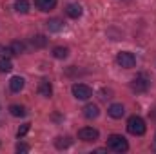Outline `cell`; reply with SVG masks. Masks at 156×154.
<instances>
[{
	"instance_id": "22",
	"label": "cell",
	"mask_w": 156,
	"mask_h": 154,
	"mask_svg": "<svg viewBox=\"0 0 156 154\" xmlns=\"http://www.w3.org/2000/svg\"><path fill=\"white\" fill-rule=\"evenodd\" d=\"M16 152H29V145H26V143H18V145H16Z\"/></svg>"
},
{
	"instance_id": "20",
	"label": "cell",
	"mask_w": 156,
	"mask_h": 154,
	"mask_svg": "<svg viewBox=\"0 0 156 154\" xmlns=\"http://www.w3.org/2000/svg\"><path fill=\"white\" fill-rule=\"evenodd\" d=\"M45 44H47V38H45L44 35H37V37L33 38V45H35V47H44Z\"/></svg>"
},
{
	"instance_id": "15",
	"label": "cell",
	"mask_w": 156,
	"mask_h": 154,
	"mask_svg": "<svg viewBox=\"0 0 156 154\" xmlns=\"http://www.w3.org/2000/svg\"><path fill=\"white\" fill-rule=\"evenodd\" d=\"M15 11L26 15V13L29 11V2H27V0H16V2H15Z\"/></svg>"
},
{
	"instance_id": "2",
	"label": "cell",
	"mask_w": 156,
	"mask_h": 154,
	"mask_svg": "<svg viewBox=\"0 0 156 154\" xmlns=\"http://www.w3.org/2000/svg\"><path fill=\"white\" fill-rule=\"evenodd\" d=\"M107 147L111 151H115V152H125L129 149V143L122 134H111L107 138Z\"/></svg>"
},
{
	"instance_id": "1",
	"label": "cell",
	"mask_w": 156,
	"mask_h": 154,
	"mask_svg": "<svg viewBox=\"0 0 156 154\" xmlns=\"http://www.w3.org/2000/svg\"><path fill=\"white\" fill-rule=\"evenodd\" d=\"M127 131H129L133 136H144L145 131H147L144 118H140V116H136V114L131 116V118L127 120Z\"/></svg>"
},
{
	"instance_id": "7",
	"label": "cell",
	"mask_w": 156,
	"mask_h": 154,
	"mask_svg": "<svg viewBox=\"0 0 156 154\" xmlns=\"http://www.w3.org/2000/svg\"><path fill=\"white\" fill-rule=\"evenodd\" d=\"M38 93L44 96V98H51V94H53V85H51L49 80H40Z\"/></svg>"
},
{
	"instance_id": "17",
	"label": "cell",
	"mask_w": 156,
	"mask_h": 154,
	"mask_svg": "<svg viewBox=\"0 0 156 154\" xmlns=\"http://www.w3.org/2000/svg\"><path fill=\"white\" fill-rule=\"evenodd\" d=\"M69 145H71V140H69V138L58 136V138L55 140V147H56V149H67Z\"/></svg>"
},
{
	"instance_id": "10",
	"label": "cell",
	"mask_w": 156,
	"mask_h": 154,
	"mask_svg": "<svg viewBox=\"0 0 156 154\" xmlns=\"http://www.w3.org/2000/svg\"><path fill=\"white\" fill-rule=\"evenodd\" d=\"M24 83H26V80L22 76H13L9 80V89H11L13 93H20V91L24 89Z\"/></svg>"
},
{
	"instance_id": "4",
	"label": "cell",
	"mask_w": 156,
	"mask_h": 154,
	"mask_svg": "<svg viewBox=\"0 0 156 154\" xmlns=\"http://www.w3.org/2000/svg\"><path fill=\"white\" fill-rule=\"evenodd\" d=\"M116 62H118L120 67L131 69V67L136 65V56H134L133 53H129V51H120V53L116 54Z\"/></svg>"
},
{
	"instance_id": "12",
	"label": "cell",
	"mask_w": 156,
	"mask_h": 154,
	"mask_svg": "<svg viewBox=\"0 0 156 154\" xmlns=\"http://www.w3.org/2000/svg\"><path fill=\"white\" fill-rule=\"evenodd\" d=\"M66 13H67V16H71V18H80V16H82V5H78V4H69V5L66 7Z\"/></svg>"
},
{
	"instance_id": "9",
	"label": "cell",
	"mask_w": 156,
	"mask_h": 154,
	"mask_svg": "<svg viewBox=\"0 0 156 154\" xmlns=\"http://www.w3.org/2000/svg\"><path fill=\"white\" fill-rule=\"evenodd\" d=\"M107 113L111 118H115V120H120L122 116L125 114V109H123V105L122 103H113L109 109H107Z\"/></svg>"
},
{
	"instance_id": "16",
	"label": "cell",
	"mask_w": 156,
	"mask_h": 154,
	"mask_svg": "<svg viewBox=\"0 0 156 154\" xmlns=\"http://www.w3.org/2000/svg\"><path fill=\"white\" fill-rule=\"evenodd\" d=\"M9 49H11V53H13V54H20V53H24V51H26V45H24V42L15 40V42H11Z\"/></svg>"
},
{
	"instance_id": "19",
	"label": "cell",
	"mask_w": 156,
	"mask_h": 154,
	"mask_svg": "<svg viewBox=\"0 0 156 154\" xmlns=\"http://www.w3.org/2000/svg\"><path fill=\"white\" fill-rule=\"evenodd\" d=\"M11 69H13V64L7 58H2L0 60V73H9Z\"/></svg>"
},
{
	"instance_id": "13",
	"label": "cell",
	"mask_w": 156,
	"mask_h": 154,
	"mask_svg": "<svg viewBox=\"0 0 156 154\" xmlns=\"http://www.w3.org/2000/svg\"><path fill=\"white\" fill-rule=\"evenodd\" d=\"M47 29L53 31V33H58V31L64 29V22L60 18H51V20H47Z\"/></svg>"
},
{
	"instance_id": "8",
	"label": "cell",
	"mask_w": 156,
	"mask_h": 154,
	"mask_svg": "<svg viewBox=\"0 0 156 154\" xmlns=\"http://www.w3.org/2000/svg\"><path fill=\"white\" fill-rule=\"evenodd\" d=\"M98 114H100L98 105H94V103H87V105L83 107V116H85L87 120H94V118H98Z\"/></svg>"
},
{
	"instance_id": "14",
	"label": "cell",
	"mask_w": 156,
	"mask_h": 154,
	"mask_svg": "<svg viewBox=\"0 0 156 154\" xmlns=\"http://www.w3.org/2000/svg\"><path fill=\"white\" fill-rule=\"evenodd\" d=\"M67 54H69V49H67V47L58 45V47H55V49H53V56H55V58H58V60L67 58Z\"/></svg>"
},
{
	"instance_id": "3",
	"label": "cell",
	"mask_w": 156,
	"mask_h": 154,
	"mask_svg": "<svg viewBox=\"0 0 156 154\" xmlns=\"http://www.w3.org/2000/svg\"><path fill=\"white\" fill-rule=\"evenodd\" d=\"M149 83H151L149 76H147L145 73H140V75H136V76L133 78L131 87H133L134 93H145V91L149 89Z\"/></svg>"
},
{
	"instance_id": "21",
	"label": "cell",
	"mask_w": 156,
	"mask_h": 154,
	"mask_svg": "<svg viewBox=\"0 0 156 154\" xmlns=\"http://www.w3.org/2000/svg\"><path fill=\"white\" fill-rule=\"evenodd\" d=\"M29 129H31V123H24V125H22V127L18 129L16 136H18V138H24V136H26V134L29 132Z\"/></svg>"
},
{
	"instance_id": "18",
	"label": "cell",
	"mask_w": 156,
	"mask_h": 154,
	"mask_svg": "<svg viewBox=\"0 0 156 154\" xmlns=\"http://www.w3.org/2000/svg\"><path fill=\"white\" fill-rule=\"evenodd\" d=\"M9 113L15 116V118H22V116H26V109L22 105H11L9 107Z\"/></svg>"
},
{
	"instance_id": "11",
	"label": "cell",
	"mask_w": 156,
	"mask_h": 154,
	"mask_svg": "<svg viewBox=\"0 0 156 154\" xmlns=\"http://www.w3.org/2000/svg\"><path fill=\"white\" fill-rule=\"evenodd\" d=\"M35 5L40 11H51L56 5V0H35Z\"/></svg>"
},
{
	"instance_id": "5",
	"label": "cell",
	"mask_w": 156,
	"mask_h": 154,
	"mask_svg": "<svg viewBox=\"0 0 156 154\" xmlns=\"http://www.w3.org/2000/svg\"><path fill=\"white\" fill-rule=\"evenodd\" d=\"M71 91H73V96H75L76 100H89V98L93 96L91 87L85 85V83H75V85L71 87Z\"/></svg>"
},
{
	"instance_id": "6",
	"label": "cell",
	"mask_w": 156,
	"mask_h": 154,
	"mask_svg": "<svg viewBox=\"0 0 156 154\" xmlns=\"http://www.w3.org/2000/svg\"><path fill=\"white\" fill-rule=\"evenodd\" d=\"M98 136H100V132L96 129H93V127H83V129L78 131V138L82 142H96Z\"/></svg>"
}]
</instances>
